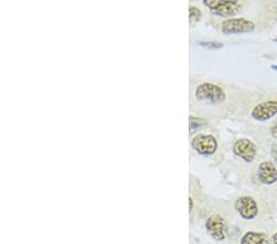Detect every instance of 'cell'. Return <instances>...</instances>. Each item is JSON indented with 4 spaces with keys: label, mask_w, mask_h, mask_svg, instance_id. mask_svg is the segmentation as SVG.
Masks as SVG:
<instances>
[{
    "label": "cell",
    "mask_w": 277,
    "mask_h": 244,
    "mask_svg": "<svg viewBox=\"0 0 277 244\" xmlns=\"http://www.w3.org/2000/svg\"><path fill=\"white\" fill-rule=\"evenodd\" d=\"M271 134L273 136V138L277 139V123L272 126V128H271Z\"/></svg>",
    "instance_id": "5bb4252c"
},
{
    "label": "cell",
    "mask_w": 277,
    "mask_h": 244,
    "mask_svg": "<svg viewBox=\"0 0 277 244\" xmlns=\"http://www.w3.org/2000/svg\"><path fill=\"white\" fill-rule=\"evenodd\" d=\"M236 210L245 220H253L258 215V204L250 196H240L236 201Z\"/></svg>",
    "instance_id": "8992f818"
},
{
    "label": "cell",
    "mask_w": 277,
    "mask_h": 244,
    "mask_svg": "<svg viewBox=\"0 0 277 244\" xmlns=\"http://www.w3.org/2000/svg\"><path fill=\"white\" fill-rule=\"evenodd\" d=\"M259 180L265 185H272L277 181V168L272 162H262L258 170Z\"/></svg>",
    "instance_id": "ba28073f"
},
{
    "label": "cell",
    "mask_w": 277,
    "mask_h": 244,
    "mask_svg": "<svg viewBox=\"0 0 277 244\" xmlns=\"http://www.w3.org/2000/svg\"><path fill=\"white\" fill-rule=\"evenodd\" d=\"M199 100H206L213 104L223 103L225 100V92L219 85L212 83H203L196 88L195 92Z\"/></svg>",
    "instance_id": "6da1fadb"
},
{
    "label": "cell",
    "mask_w": 277,
    "mask_h": 244,
    "mask_svg": "<svg viewBox=\"0 0 277 244\" xmlns=\"http://www.w3.org/2000/svg\"><path fill=\"white\" fill-rule=\"evenodd\" d=\"M217 141L210 134H199L192 139V148L203 156H210L217 151Z\"/></svg>",
    "instance_id": "5b68a950"
},
{
    "label": "cell",
    "mask_w": 277,
    "mask_h": 244,
    "mask_svg": "<svg viewBox=\"0 0 277 244\" xmlns=\"http://www.w3.org/2000/svg\"><path fill=\"white\" fill-rule=\"evenodd\" d=\"M189 13H190V21L191 22H197L201 18V11L197 9L196 7H190L189 9Z\"/></svg>",
    "instance_id": "7c38bea8"
},
{
    "label": "cell",
    "mask_w": 277,
    "mask_h": 244,
    "mask_svg": "<svg viewBox=\"0 0 277 244\" xmlns=\"http://www.w3.org/2000/svg\"><path fill=\"white\" fill-rule=\"evenodd\" d=\"M238 10H239V5L238 4H227V5H222V7H219V8H217V9L212 10V13H213L214 15L227 18V16L236 15L237 11H238Z\"/></svg>",
    "instance_id": "30bf717a"
},
{
    "label": "cell",
    "mask_w": 277,
    "mask_h": 244,
    "mask_svg": "<svg viewBox=\"0 0 277 244\" xmlns=\"http://www.w3.org/2000/svg\"><path fill=\"white\" fill-rule=\"evenodd\" d=\"M233 152L239 158H242L243 161L253 162L256 156V147L251 141L243 138L234 143Z\"/></svg>",
    "instance_id": "52a82bcc"
},
{
    "label": "cell",
    "mask_w": 277,
    "mask_h": 244,
    "mask_svg": "<svg viewBox=\"0 0 277 244\" xmlns=\"http://www.w3.org/2000/svg\"><path fill=\"white\" fill-rule=\"evenodd\" d=\"M275 69H277V66H276V67H275Z\"/></svg>",
    "instance_id": "2e32d148"
},
{
    "label": "cell",
    "mask_w": 277,
    "mask_h": 244,
    "mask_svg": "<svg viewBox=\"0 0 277 244\" xmlns=\"http://www.w3.org/2000/svg\"><path fill=\"white\" fill-rule=\"evenodd\" d=\"M206 7L210 8L211 10L217 9V8L222 7V5H227V4H237L238 0H203Z\"/></svg>",
    "instance_id": "8fae6325"
},
{
    "label": "cell",
    "mask_w": 277,
    "mask_h": 244,
    "mask_svg": "<svg viewBox=\"0 0 277 244\" xmlns=\"http://www.w3.org/2000/svg\"><path fill=\"white\" fill-rule=\"evenodd\" d=\"M272 244H277V232L272 235Z\"/></svg>",
    "instance_id": "9a60e30c"
},
{
    "label": "cell",
    "mask_w": 277,
    "mask_h": 244,
    "mask_svg": "<svg viewBox=\"0 0 277 244\" xmlns=\"http://www.w3.org/2000/svg\"><path fill=\"white\" fill-rule=\"evenodd\" d=\"M277 115V100H268V102L259 103L251 110V116L254 120L260 122L267 121Z\"/></svg>",
    "instance_id": "3957f363"
},
{
    "label": "cell",
    "mask_w": 277,
    "mask_h": 244,
    "mask_svg": "<svg viewBox=\"0 0 277 244\" xmlns=\"http://www.w3.org/2000/svg\"><path fill=\"white\" fill-rule=\"evenodd\" d=\"M240 244H268V239L264 233L248 232V233L243 235Z\"/></svg>",
    "instance_id": "9c48e42d"
},
{
    "label": "cell",
    "mask_w": 277,
    "mask_h": 244,
    "mask_svg": "<svg viewBox=\"0 0 277 244\" xmlns=\"http://www.w3.org/2000/svg\"><path fill=\"white\" fill-rule=\"evenodd\" d=\"M271 154H272V158L277 162V144H273L271 148Z\"/></svg>",
    "instance_id": "4fadbf2b"
},
{
    "label": "cell",
    "mask_w": 277,
    "mask_h": 244,
    "mask_svg": "<svg viewBox=\"0 0 277 244\" xmlns=\"http://www.w3.org/2000/svg\"><path fill=\"white\" fill-rule=\"evenodd\" d=\"M255 30V24L244 18H237L225 20L222 24V31L225 35H238V33H249Z\"/></svg>",
    "instance_id": "7a4b0ae2"
},
{
    "label": "cell",
    "mask_w": 277,
    "mask_h": 244,
    "mask_svg": "<svg viewBox=\"0 0 277 244\" xmlns=\"http://www.w3.org/2000/svg\"><path fill=\"white\" fill-rule=\"evenodd\" d=\"M206 229L213 239L224 240L227 237V223L224 218L219 215H213L206 222Z\"/></svg>",
    "instance_id": "277c9868"
}]
</instances>
